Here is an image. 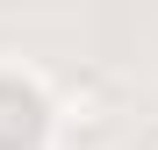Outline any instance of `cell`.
I'll return each mask as SVG.
<instances>
[{"mask_svg": "<svg viewBox=\"0 0 158 150\" xmlns=\"http://www.w3.org/2000/svg\"><path fill=\"white\" fill-rule=\"evenodd\" d=\"M65 121H72V129H86V136H94V129H108V100H101V86H94V79L65 93Z\"/></svg>", "mask_w": 158, "mask_h": 150, "instance_id": "1", "label": "cell"}, {"mask_svg": "<svg viewBox=\"0 0 158 150\" xmlns=\"http://www.w3.org/2000/svg\"><path fill=\"white\" fill-rule=\"evenodd\" d=\"M144 150H158V129H151V136H144Z\"/></svg>", "mask_w": 158, "mask_h": 150, "instance_id": "2", "label": "cell"}]
</instances>
